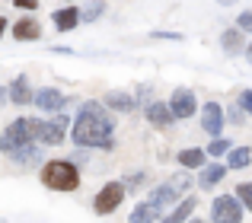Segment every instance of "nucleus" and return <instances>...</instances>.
<instances>
[{
    "label": "nucleus",
    "instance_id": "nucleus-1",
    "mask_svg": "<svg viewBox=\"0 0 252 223\" xmlns=\"http://www.w3.org/2000/svg\"><path fill=\"white\" fill-rule=\"evenodd\" d=\"M115 115L102 106L99 99H83L80 112L74 118V128H70V140L77 147L86 150H112L115 147Z\"/></svg>",
    "mask_w": 252,
    "mask_h": 223
},
{
    "label": "nucleus",
    "instance_id": "nucleus-2",
    "mask_svg": "<svg viewBox=\"0 0 252 223\" xmlns=\"http://www.w3.org/2000/svg\"><path fill=\"white\" fill-rule=\"evenodd\" d=\"M42 185L51 192H77L80 188V169L70 160H48L42 163Z\"/></svg>",
    "mask_w": 252,
    "mask_h": 223
},
{
    "label": "nucleus",
    "instance_id": "nucleus-3",
    "mask_svg": "<svg viewBox=\"0 0 252 223\" xmlns=\"http://www.w3.org/2000/svg\"><path fill=\"white\" fill-rule=\"evenodd\" d=\"M38 134H42V118H13V121L3 128L0 150H3V153H10V150L38 143Z\"/></svg>",
    "mask_w": 252,
    "mask_h": 223
},
{
    "label": "nucleus",
    "instance_id": "nucleus-4",
    "mask_svg": "<svg viewBox=\"0 0 252 223\" xmlns=\"http://www.w3.org/2000/svg\"><path fill=\"white\" fill-rule=\"evenodd\" d=\"M189 188H191V175H189V172H176V175H169L163 185H157L154 192H150V198H147V201L163 214L169 204H176V201L182 198Z\"/></svg>",
    "mask_w": 252,
    "mask_h": 223
},
{
    "label": "nucleus",
    "instance_id": "nucleus-5",
    "mask_svg": "<svg viewBox=\"0 0 252 223\" xmlns=\"http://www.w3.org/2000/svg\"><path fill=\"white\" fill-rule=\"evenodd\" d=\"M246 207L240 204L236 195H220L211 201V223H243Z\"/></svg>",
    "mask_w": 252,
    "mask_h": 223
},
{
    "label": "nucleus",
    "instance_id": "nucleus-6",
    "mask_svg": "<svg viewBox=\"0 0 252 223\" xmlns=\"http://www.w3.org/2000/svg\"><path fill=\"white\" fill-rule=\"evenodd\" d=\"M125 182H105L102 188L96 192V198H93V211L99 214V217H105V214L118 211V204L125 201Z\"/></svg>",
    "mask_w": 252,
    "mask_h": 223
},
{
    "label": "nucleus",
    "instance_id": "nucleus-7",
    "mask_svg": "<svg viewBox=\"0 0 252 223\" xmlns=\"http://www.w3.org/2000/svg\"><path fill=\"white\" fill-rule=\"evenodd\" d=\"M169 112H172V118H176V121H185V118H191V115L198 112V96L191 93L189 86L172 89V96H169Z\"/></svg>",
    "mask_w": 252,
    "mask_h": 223
},
{
    "label": "nucleus",
    "instance_id": "nucleus-8",
    "mask_svg": "<svg viewBox=\"0 0 252 223\" xmlns=\"http://www.w3.org/2000/svg\"><path fill=\"white\" fill-rule=\"evenodd\" d=\"M198 115H201V131H204V134L220 137L223 121H227V115H223V106H220V102H204V106L198 109Z\"/></svg>",
    "mask_w": 252,
    "mask_h": 223
},
{
    "label": "nucleus",
    "instance_id": "nucleus-9",
    "mask_svg": "<svg viewBox=\"0 0 252 223\" xmlns=\"http://www.w3.org/2000/svg\"><path fill=\"white\" fill-rule=\"evenodd\" d=\"M144 118H147V124L150 128H157V131H166L172 128V112H169V102H160V99H150L147 106H144Z\"/></svg>",
    "mask_w": 252,
    "mask_h": 223
},
{
    "label": "nucleus",
    "instance_id": "nucleus-10",
    "mask_svg": "<svg viewBox=\"0 0 252 223\" xmlns=\"http://www.w3.org/2000/svg\"><path fill=\"white\" fill-rule=\"evenodd\" d=\"M64 137H67V118H64V115H55L51 121H42L38 143H45V147H61Z\"/></svg>",
    "mask_w": 252,
    "mask_h": 223
},
{
    "label": "nucleus",
    "instance_id": "nucleus-11",
    "mask_svg": "<svg viewBox=\"0 0 252 223\" xmlns=\"http://www.w3.org/2000/svg\"><path fill=\"white\" fill-rule=\"evenodd\" d=\"M99 102H102L109 112H134L141 106V99H137L134 93H128V89H109Z\"/></svg>",
    "mask_w": 252,
    "mask_h": 223
},
{
    "label": "nucleus",
    "instance_id": "nucleus-12",
    "mask_svg": "<svg viewBox=\"0 0 252 223\" xmlns=\"http://www.w3.org/2000/svg\"><path fill=\"white\" fill-rule=\"evenodd\" d=\"M32 106H38L42 112H61L64 106H67V99H64L61 89L42 86V89H35V96H32Z\"/></svg>",
    "mask_w": 252,
    "mask_h": 223
},
{
    "label": "nucleus",
    "instance_id": "nucleus-13",
    "mask_svg": "<svg viewBox=\"0 0 252 223\" xmlns=\"http://www.w3.org/2000/svg\"><path fill=\"white\" fill-rule=\"evenodd\" d=\"M223 175H227V163H204L201 169H198V188H204V192H211V188H217L223 182Z\"/></svg>",
    "mask_w": 252,
    "mask_h": 223
},
{
    "label": "nucleus",
    "instance_id": "nucleus-14",
    "mask_svg": "<svg viewBox=\"0 0 252 223\" xmlns=\"http://www.w3.org/2000/svg\"><path fill=\"white\" fill-rule=\"evenodd\" d=\"M13 38L16 42H38L42 38V23H38L35 16H23L19 23H13Z\"/></svg>",
    "mask_w": 252,
    "mask_h": 223
},
{
    "label": "nucleus",
    "instance_id": "nucleus-15",
    "mask_svg": "<svg viewBox=\"0 0 252 223\" xmlns=\"http://www.w3.org/2000/svg\"><path fill=\"white\" fill-rule=\"evenodd\" d=\"M6 96H10L13 106H29L32 96H35V89H32L29 77H16V80H13L10 86H6Z\"/></svg>",
    "mask_w": 252,
    "mask_h": 223
},
{
    "label": "nucleus",
    "instance_id": "nucleus-16",
    "mask_svg": "<svg viewBox=\"0 0 252 223\" xmlns=\"http://www.w3.org/2000/svg\"><path fill=\"white\" fill-rule=\"evenodd\" d=\"M220 48L227 51V55H243V51H246V32H240L236 26L223 29L220 32Z\"/></svg>",
    "mask_w": 252,
    "mask_h": 223
},
{
    "label": "nucleus",
    "instance_id": "nucleus-17",
    "mask_svg": "<svg viewBox=\"0 0 252 223\" xmlns=\"http://www.w3.org/2000/svg\"><path fill=\"white\" fill-rule=\"evenodd\" d=\"M195 207H198V198H182V201H176V207H172L169 214H163V220L160 223H185L191 217V214H195Z\"/></svg>",
    "mask_w": 252,
    "mask_h": 223
},
{
    "label": "nucleus",
    "instance_id": "nucleus-18",
    "mask_svg": "<svg viewBox=\"0 0 252 223\" xmlns=\"http://www.w3.org/2000/svg\"><path fill=\"white\" fill-rule=\"evenodd\" d=\"M51 19H55V29L58 32H70L80 26V6H64V10L51 13Z\"/></svg>",
    "mask_w": 252,
    "mask_h": 223
},
{
    "label": "nucleus",
    "instance_id": "nucleus-19",
    "mask_svg": "<svg viewBox=\"0 0 252 223\" xmlns=\"http://www.w3.org/2000/svg\"><path fill=\"white\" fill-rule=\"evenodd\" d=\"M6 156H10L16 166H38V163H42V150H38V143H29V147L10 150Z\"/></svg>",
    "mask_w": 252,
    "mask_h": 223
},
{
    "label": "nucleus",
    "instance_id": "nucleus-20",
    "mask_svg": "<svg viewBox=\"0 0 252 223\" xmlns=\"http://www.w3.org/2000/svg\"><path fill=\"white\" fill-rule=\"evenodd\" d=\"M176 160H179L182 169H201L204 163H208V153H204L201 147H185V150L176 153Z\"/></svg>",
    "mask_w": 252,
    "mask_h": 223
},
{
    "label": "nucleus",
    "instance_id": "nucleus-21",
    "mask_svg": "<svg viewBox=\"0 0 252 223\" xmlns=\"http://www.w3.org/2000/svg\"><path fill=\"white\" fill-rule=\"evenodd\" d=\"M160 220H163V214L157 211L150 201L134 204V211H131V217H128V223H160Z\"/></svg>",
    "mask_w": 252,
    "mask_h": 223
},
{
    "label": "nucleus",
    "instance_id": "nucleus-22",
    "mask_svg": "<svg viewBox=\"0 0 252 223\" xmlns=\"http://www.w3.org/2000/svg\"><path fill=\"white\" fill-rule=\"evenodd\" d=\"M249 163H252V147H230L227 169H246Z\"/></svg>",
    "mask_w": 252,
    "mask_h": 223
},
{
    "label": "nucleus",
    "instance_id": "nucleus-23",
    "mask_svg": "<svg viewBox=\"0 0 252 223\" xmlns=\"http://www.w3.org/2000/svg\"><path fill=\"white\" fill-rule=\"evenodd\" d=\"M102 13H105V0H86L80 6V23H96Z\"/></svg>",
    "mask_w": 252,
    "mask_h": 223
},
{
    "label": "nucleus",
    "instance_id": "nucleus-24",
    "mask_svg": "<svg viewBox=\"0 0 252 223\" xmlns=\"http://www.w3.org/2000/svg\"><path fill=\"white\" fill-rule=\"evenodd\" d=\"M230 147H233V143H230L227 137H211V143H208V150H204V153L214 156V160H220V156L230 153Z\"/></svg>",
    "mask_w": 252,
    "mask_h": 223
},
{
    "label": "nucleus",
    "instance_id": "nucleus-25",
    "mask_svg": "<svg viewBox=\"0 0 252 223\" xmlns=\"http://www.w3.org/2000/svg\"><path fill=\"white\" fill-rule=\"evenodd\" d=\"M236 198H240V204L246 211H252V182H240L236 185Z\"/></svg>",
    "mask_w": 252,
    "mask_h": 223
},
{
    "label": "nucleus",
    "instance_id": "nucleus-26",
    "mask_svg": "<svg viewBox=\"0 0 252 223\" xmlns=\"http://www.w3.org/2000/svg\"><path fill=\"white\" fill-rule=\"evenodd\" d=\"M236 29L246 32V35H252V10H243L240 16H236Z\"/></svg>",
    "mask_w": 252,
    "mask_h": 223
},
{
    "label": "nucleus",
    "instance_id": "nucleus-27",
    "mask_svg": "<svg viewBox=\"0 0 252 223\" xmlns=\"http://www.w3.org/2000/svg\"><path fill=\"white\" fill-rule=\"evenodd\" d=\"M223 115H227V118H230L233 124H243V121H246V112L240 109V102H233L230 109H223Z\"/></svg>",
    "mask_w": 252,
    "mask_h": 223
},
{
    "label": "nucleus",
    "instance_id": "nucleus-28",
    "mask_svg": "<svg viewBox=\"0 0 252 223\" xmlns=\"http://www.w3.org/2000/svg\"><path fill=\"white\" fill-rule=\"evenodd\" d=\"M236 102H240V109L246 112V115H252V89H243V93H240V99H236Z\"/></svg>",
    "mask_w": 252,
    "mask_h": 223
},
{
    "label": "nucleus",
    "instance_id": "nucleus-29",
    "mask_svg": "<svg viewBox=\"0 0 252 223\" xmlns=\"http://www.w3.org/2000/svg\"><path fill=\"white\" fill-rule=\"evenodd\" d=\"M144 179H147L144 172H134V175H128V182H125V188H141V185H144Z\"/></svg>",
    "mask_w": 252,
    "mask_h": 223
},
{
    "label": "nucleus",
    "instance_id": "nucleus-30",
    "mask_svg": "<svg viewBox=\"0 0 252 223\" xmlns=\"http://www.w3.org/2000/svg\"><path fill=\"white\" fill-rule=\"evenodd\" d=\"M13 3H16L19 10H29V13H32V10L38 6V0H13Z\"/></svg>",
    "mask_w": 252,
    "mask_h": 223
},
{
    "label": "nucleus",
    "instance_id": "nucleus-31",
    "mask_svg": "<svg viewBox=\"0 0 252 223\" xmlns=\"http://www.w3.org/2000/svg\"><path fill=\"white\" fill-rule=\"evenodd\" d=\"M154 38H169V42H182L179 32H154Z\"/></svg>",
    "mask_w": 252,
    "mask_h": 223
},
{
    "label": "nucleus",
    "instance_id": "nucleus-32",
    "mask_svg": "<svg viewBox=\"0 0 252 223\" xmlns=\"http://www.w3.org/2000/svg\"><path fill=\"white\" fill-rule=\"evenodd\" d=\"M6 26H10V23H6V16H0V38H3V32H6Z\"/></svg>",
    "mask_w": 252,
    "mask_h": 223
},
{
    "label": "nucleus",
    "instance_id": "nucleus-33",
    "mask_svg": "<svg viewBox=\"0 0 252 223\" xmlns=\"http://www.w3.org/2000/svg\"><path fill=\"white\" fill-rule=\"evenodd\" d=\"M3 99H10V96H6V86H0V106H3Z\"/></svg>",
    "mask_w": 252,
    "mask_h": 223
},
{
    "label": "nucleus",
    "instance_id": "nucleus-34",
    "mask_svg": "<svg viewBox=\"0 0 252 223\" xmlns=\"http://www.w3.org/2000/svg\"><path fill=\"white\" fill-rule=\"evenodd\" d=\"M243 55H246V57H249V61H252V42L246 45V51H243Z\"/></svg>",
    "mask_w": 252,
    "mask_h": 223
},
{
    "label": "nucleus",
    "instance_id": "nucleus-35",
    "mask_svg": "<svg viewBox=\"0 0 252 223\" xmlns=\"http://www.w3.org/2000/svg\"><path fill=\"white\" fill-rule=\"evenodd\" d=\"M185 223H208V220H198V217H195V220H191V217H189V220H185Z\"/></svg>",
    "mask_w": 252,
    "mask_h": 223
},
{
    "label": "nucleus",
    "instance_id": "nucleus-36",
    "mask_svg": "<svg viewBox=\"0 0 252 223\" xmlns=\"http://www.w3.org/2000/svg\"><path fill=\"white\" fill-rule=\"evenodd\" d=\"M220 3H223V6H227V3H233V0H220Z\"/></svg>",
    "mask_w": 252,
    "mask_h": 223
}]
</instances>
